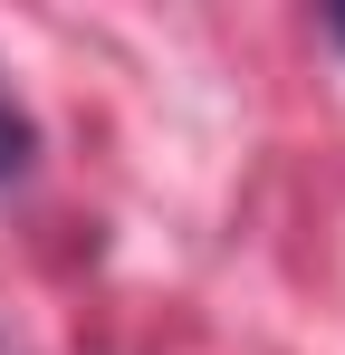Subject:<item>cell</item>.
Segmentation results:
<instances>
[{
    "label": "cell",
    "mask_w": 345,
    "mask_h": 355,
    "mask_svg": "<svg viewBox=\"0 0 345 355\" xmlns=\"http://www.w3.org/2000/svg\"><path fill=\"white\" fill-rule=\"evenodd\" d=\"M29 164H39V125H29V106L0 87V182H19Z\"/></svg>",
    "instance_id": "cell-1"
},
{
    "label": "cell",
    "mask_w": 345,
    "mask_h": 355,
    "mask_svg": "<svg viewBox=\"0 0 345 355\" xmlns=\"http://www.w3.org/2000/svg\"><path fill=\"white\" fill-rule=\"evenodd\" d=\"M326 29H336V39H345V0H336V10H326Z\"/></svg>",
    "instance_id": "cell-2"
}]
</instances>
